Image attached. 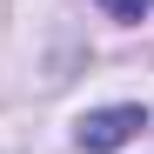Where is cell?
<instances>
[{"label":"cell","mask_w":154,"mask_h":154,"mask_svg":"<svg viewBox=\"0 0 154 154\" xmlns=\"http://www.w3.org/2000/svg\"><path fill=\"white\" fill-rule=\"evenodd\" d=\"M147 127V114L141 107H94V114H81V127H74V141H81L87 154H114V147H127Z\"/></svg>","instance_id":"cell-1"},{"label":"cell","mask_w":154,"mask_h":154,"mask_svg":"<svg viewBox=\"0 0 154 154\" xmlns=\"http://www.w3.org/2000/svg\"><path fill=\"white\" fill-rule=\"evenodd\" d=\"M94 7H107L114 20H141V14L154 7V0H94Z\"/></svg>","instance_id":"cell-2"}]
</instances>
